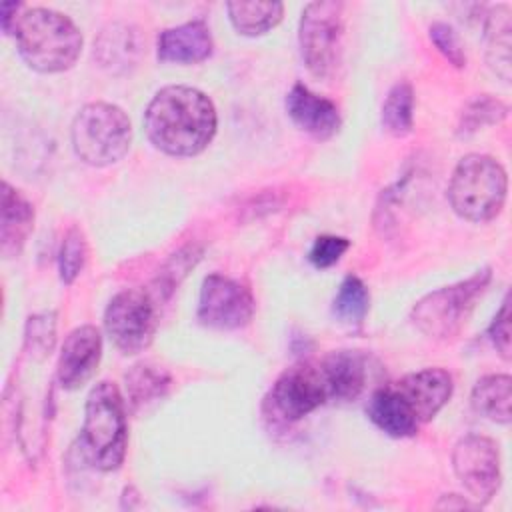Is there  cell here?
<instances>
[{"label": "cell", "mask_w": 512, "mask_h": 512, "mask_svg": "<svg viewBox=\"0 0 512 512\" xmlns=\"http://www.w3.org/2000/svg\"><path fill=\"white\" fill-rule=\"evenodd\" d=\"M218 114L214 102L192 86H164L144 112L148 140L168 156H196L214 138Z\"/></svg>", "instance_id": "obj_1"}, {"label": "cell", "mask_w": 512, "mask_h": 512, "mask_svg": "<svg viewBox=\"0 0 512 512\" xmlns=\"http://www.w3.org/2000/svg\"><path fill=\"white\" fill-rule=\"evenodd\" d=\"M22 60L36 72L56 74L74 66L82 50L78 26L52 8L24 10L12 30Z\"/></svg>", "instance_id": "obj_2"}, {"label": "cell", "mask_w": 512, "mask_h": 512, "mask_svg": "<svg viewBox=\"0 0 512 512\" xmlns=\"http://www.w3.org/2000/svg\"><path fill=\"white\" fill-rule=\"evenodd\" d=\"M78 440L80 452L92 468L102 472L120 468L128 448V422L116 384L104 380L90 390Z\"/></svg>", "instance_id": "obj_3"}, {"label": "cell", "mask_w": 512, "mask_h": 512, "mask_svg": "<svg viewBox=\"0 0 512 512\" xmlns=\"http://www.w3.org/2000/svg\"><path fill=\"white\" fill-rule=\"evenodd\" d=\"M508 176L504 166L488 154H466L456 164L448 182L452 210L468 222H488L506 202Z\"/></svg>", "instance_id": "obj_4"}, {"label": "cell", "mask_w": 512, "mask_h": 512, "mask_svg": "<svg viewBox=\"0 0 512 512\" xmlns=\"http://www.w3.org/2000/svg\"><path fill=\"white\" fill-rule=\"evenodd\" d=\"M70 138L74 154L84 164L104 168L126 156L132 144V124L120 106L90 102L74 116Z\"/></svg>", "instance_id": "obj_5"}, {"label": "cell", "mask_w": 512, "mask_h": 512, "mask_svg": "<svg viewBox=\"0 0 512 512\" xmlns=\"http://www.w3.org/2000/svg\"><path fill=\"white\" fill-rule=\"evenodd\" d=\"M490 280L492 270L482 268L466 280L428 292L414 304L410 312L414 326L422 334L436 340L456 336L470 318L480 296L486 292Z\"/></svg>", "instance_id": "obj_6"}, {"label": "cell", "mask_w": 512, "mask_h": 512, "mask_svg": "<svg viewBox=\"0 0 512 512\" xmlns=\"http://www.w3.org/2000/svg\"><path fill=\"white\" fill-rule=\"evenodd\" d=\"M344 4L336 0L310 2L302 10L298 44L306 68L316 78H328L342 54Z\"/></svg>", "instance_id": "obj_7"}, {"label": "cell", "mask_w": 512, "mask_h": 512, "mask_svg": "<svg viewBox=\"0 0 512 512\" xmlns=\"http://www.w3.org/2000/svg\"><path fill=\"white\" fill-rule=\"evenodd\" d=\"M156 304L140 288L118 292L104 310V328L122 354L146 350L156 334Z\"/></svg>", "instance_id": "obj_8"}, {"label": "cell", "mask_w": 512, "mask_h": 512, "mask_svg": "<svg viewBox=\"0 0 512 512\" xmlns=\"http://www.w3.org/2000/svg\"><path fill=\"white\" fill-rule=\"evenodd\" d=\"M330 402L328 384L320 364H296L284 370L266 396L270 416L294 422Z\"/></svg>", "instance_id": "obj_9"}, {"label": "cell", "mask_w": 512, "mask_h": 512, "mask_svg": "<svg viewBox=\"0 0 512 512\" xmlns=\"http://www.w3.org/2000/svg\"><path fill=\"white\" fill-rule=\"evenodd\" d=\"M254 296L248 286L224 274L204 278L198 298V322L214 330H238L254 316Z\"/></svg>", "instance_id": "obj_10"}, {"label": "cell", "mask_w": 512, "mask_h": 512, "mask_svg": "<svg viewBox=\"0 0 512 512\" xmlns=\"http://www.w3.org/2000/svg\"><path fill=\"white\" fill-rule=\"evenodd\" d=\"M452 468L476 506L486 504L500 488L498 444L482 434L460 438L452 450Z\"/></svg>", "instance_id": "obj_11"}, {"label": "cell", "mask_w": 512, "mask_h": 512, "mask_svg": "<svg viewBox=\"0 0 512 512\" xmlns=\"http://www.w3.org/2000/svg\"><path fill=\"white\" fill-rule=\"evenodd\" d=\"M392 388L422 426L430 422L450 400L454 382L444 368H424L392 382Z\"/></svg>", "instance_id": "obj_12"}, {"label": "cell", "mask_w": 512, "mask_h": 512, "mask_svg": "<svg viewBox=\"0 0 512 512\" xmlns=\"http://www.w3.org/2000/svg\"><path fill=\"white\" fill-rule=\"evenodd\" d=\"M102 358V336L92 324L74 328L60 348L56 376L64 390L82 388L96 372Z\"/></svg>", "instance_id": "obj_13"}, {"label": "cell", "mask_w": 512, "mask_h": 512, "mask_svg": "<svg viewBox=\"0 0 512 512\" xmlns=\"http://www.w3.org/2000/svg\"><path fill=\"white\" fill-rule=\"evenodd\" d=\"M290 120L308 136L316 140L332 138L342 124L338 106L304 84H294L284 100Z\"/></svg>", "instance_id": "obj_14"}, {"label": "cell", "mask_w": 512, "mask_h": 512, "mask_svg": "<svg viewBox=\"0 0 512 512\" xmlns=\"http://www.w3.org/2000/svg\"><path fill=\"white\" fill-rule=\"evenodd\" d=\"M214 50L210 28L202 20H190L158 34L156 56L164 64H198Z\"/></svg>", "instance_id": "obj_15"}, {"label": "cell", "mask_w": 512, "mask_h": 512, "mask_svg": "<svg viewBox=\"0 0 512 512\" xmlns=\"http://www.w3.org/2000/svg\"><path fill=\"white\" fill-rule=\"evenodd\" d=\"M330 402H354L368 382V358L358 350H334L320 362Z\"/></svg>", "instance_id": "obj_16"}, {"label": "cell", "mask_w": 512, "mask_h": 512, "mask_svg": "<svg viewBox=\"0 0 512 512\" xmlns=\"http://www.w3.org/2000/svg\"><path fill=\"white\" fill-rule=\"evenodd\" d=\"M2 218H0V250L4 258H14L22 252L28 236L34 230V206L30 200L8 182H2Z\"/></svg>", "instance_id": "obj_17"}, {"label": "cell", "mask_w": 512, "mask_h": 512, "mask_svg": "<svg viewBox=\"0 0 512 512\" xmlns=\"http://www.w3.org/2000/svg\"><path fill=\"white\" fill-rule=\"evenodd\" d=\"M366 414L376 428H380L384 434L392 438L414 436L420 428V424L408 412L392 384H386L372 392L366 404Z\"/></svg>", "instance_id": "obj_18"}, {"label": "cell", "mask_w": 512, "mask_h": 512, "mask_svg": "<svg viewBox=\"0 0 512 512\" xmlns=\"http://www.w3.org/2000/svg\"><path fill=\"white\" fill-rule=\"evenodd\" d=\"M470 402L480 416L498 424H508L512 418V378L508 374L482 376L472 388Z\"/></svg>", "instance_id": "obj_19"}, {"label": "cell", "mask_w": 512, "mask_h": 512, "mask_svg": "<svg viewBox=\"0 0 512 512\" xmlns=\"http://www.w3.org/2000/svg\"><path fill=\"white\" fill-rule=\"evenodd\" d=\"M228 18L238 34L262 36L272 30L284 16L282 2L262 0H232L226 4Z\"/></svg>", "instance_id": "obj_20"}, {"label": "cell", "mask_w": 512, "mask_h": 512, "mask_svg": "<svg viewBox=\"0 0 512 512\" xmlns=\"http://www.w3.org/2000/svg\"><path fill=\"white\" fill-rule=\"evenodd\" d=\"M486 60L490 68L504 80L510 82V46H512V22L510 6L498 4L486 16Z\"/></svg>", "instance_id": "obj_21"}, {"label": "cell", "mask_w": 512, "mask_h": 512, "mask_svg": "<svg viewBox=\"0 0 512 512\" xmlns=\"http://www.w3.org/2000/svg\"><path fill=\"white\" fill-rule=\"evenodd\" d=\"M124 380H126V394L132 410H138L142 406H148L164 398L170 388V374L164 368L154 366L150 362L132 366V370L126 372Z\"/></svg>", "instance_id": "obj_22"}, {"label": "cell", "mask_w": 512, "mask_h": 512, "mask_svg": "<svg viewBox=\"0 0 512 512\" xmlns=\"http://www.w3.org/2000/svg\"><path fill=\"white\" fill-rule=\"evenodd\" d=\"M380 122L382 128L396 138L410 134L414 124V90L410 82L400 80L388 90L382 104Z\"/></svg>", "instance_id": "obj_23"}, {"label": "cell", "mask_w": 512, "mask_h": 512, "mask_svg": "<svg viewBox=\"0 0 512 512\" xmlns=\"http://www.w3.org/2000/svg\"><path fill=\"white\" fill-rule=\"evenodd\" d=\"M368 306L370 292L366 284L356 274H348L332 300V314L346 326H360L368 314Z\"/></svg>", "instance_id": "obj_24"}, {"label": "cell", "mask_w": 512, "mask_h": 512, "mask_svg": "<svg viewBox=\"0 0 512 512\" xmlns=\"http://www.w3.org/2000/svg\"><path fill=\"white\" fill-rule=\"evenodd\" d=\"M138 52L134 34L128 26L122 24H110L98 38L94 46V56L98 54V60L102 66H108L110 70L114 66H126L132 64L134 54Z\"/></svg>", "instance_id": "obj_25"}, {"label": "cell", "mask_w": 512, "mask_h": 512, "mask_svg": "<svg viewBox=\"0 0 512 512\" xmlns=\"http://www.w3.org/2000/svg\"><path fill=\"white\" fill-rule=\"evenodd\" d=\"M506 116H508V106L502 100L492 98L490 94H480L464 106L458 122V136L474 134L482 126L496 124Z\"/></svg>", "instance_id": "obj_26"}, {"label": "cell", "mask_w": 512, "mask_h": 512, "mask_svg": "<svg viewBox=\"0 0 512 512\" xmlns=\"http://www.w3.org/2000/svg\"><path fill=\"white\" fill-rule=\"evenodd\" d=\"M86 262V240L80 228L72 226L60 244V252H58V272H60V280L64 284H72L78 274L82 272Z\"/></svg>", "instance_id": "obj_27"}, {"label": "cell", "mask_w": 512, "mask_h": 512, "mask_svg": "<svg viewBox=\"0 0 512 512\" xmlns=\"http://www.w3.org/2000/svg\"><path fill=\"white\" fill-rule=\"evenodd\" d=\"M428 36L432 40V44L436 46V50L456 68L466 66V54L462 48V42L456 34V30L446 24V22H434L428 28Z\"/></svg>", "instance_id": "obj_28"}, {"label": "cell", "mask_w": 512, "mask_h": 512, "mask_svg": "<svg viewBox=\"0 0 512 512\" xmlns=\"http://www.w3.org/2000/svg\"><path fill=\"white\" fill-rule=\"evenodd\" d=\"M350 248V240L344 236H334V234H324L318 236L310 248V262L316 268H330L334 266Z\"/></svg>", "instance_id": "obj_29"}, {"label": "cell", "mask_w": 512, "mask_h": 512, "mask_svg": "<svg viewBox=\"0 0 512 512\" xmlns=\"http://www.w3.org/2000/svg\"><path fill=\"white\" fill-rule=\"evenodd\" d=\"M510 320H512V312H510V296L506 294L502 300L500 310L496 312L490 328H488V336L496 348V352L504 358L510 360L512 356V328H510Z\"/></svg>", "instance_id": "obj_30"}, {"label": "cell", "mask_w": 512, "mask_h": 512, "mask_svg": "<svg viewBox=\"0 0 512 512\" xmlns=\"http://www.w3.org/2000/svg\"><path fill=\"white\" fill-rule=\"evenodd\" d=\"M54 314H36L26 324V346L46 354L54 344Z\"/></svg>", "instance_id": "obj_31"}, {"label": "cell", "mask_w": 512, "mask_h": 512, "mask_svg": "<svg viewBox=\"0 0 512 512\" xmlns=\"http://www.w3.org/2000/svg\"><path fill=\"white\" fill-rule=\"evenodd\" d=\"M18 10H20V4H16V2H4L2 4V30L6 34H12V30H14V24H16V18H18L14 14Z\"/></svg>", "instance_id": "obj_32"}]
</instances>
